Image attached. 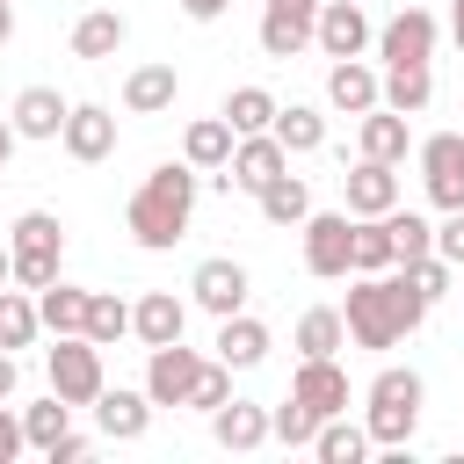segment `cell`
I'll return each mask as SVG.
<instances>
[{
  "label": "cell",
  "mask_w": 464,
  "mask_h": 464,
  "mask_svg": "<svg viewBox=\"0 0 464 464\" xmlns=\"http://www.w3.org/2000/svg\"><path fill=\"white\" fill-rule=\"evenodd\" d=\"M36 334H44V319H36V290H22V283L7 290V283H0V348L14 355V348H29Z\"/></svg>",
  "instance_id": "cell-31"
},
{
  "label": "cell",
  "mask_w": 464,
  "mask_h": 464,
  "mask_svg": "<svg viewBox=\"0 0 464 464\" xmlns=\"http://www.w3.org/2000/svg\"><path fill=\"white\" fill-rule=\"evenodd\" d=\"M377 442H370V428L362 420H348V413H326L319 420V435H312V457L319 464H362Z\"/></svg>",
  "instance_id": "cell-27"
},
{
  "label": "cell",
  "mask_w": 464,
  "mask_h": 464,
  "mask_svg": "<svg viewBox=\"0 0 464 464\" xmlns=\"http://www.w3.org/2000/svg\"><path fill=\"white\" fill-rule=\"evenodd\" d=\"M312 44H319L326 58H362V51H370V14H362V0H319Z\"/></svg>",
  "instance_id": "cell-15"
},
{
  "label": "cell",
  "mask_w": 464,
  "mask_h": 464,
  "mask_svg": "<svg viewBox=\"0 0 464 464\" xmlns=\"http://www.w3.org/2000/svg\"><path fill=\"white\" fill-rule=\"evenodd\" d=\"M450 36H457V51H464V0H450Z\"/></svg>",
  "instance_id": "cell-49"
},
{
  "label": "cell",
  "mask_w": 464,
  "mask_h": 464,
  "mask_svg": "<svg viewBox=\"0 0 464 464\" xmlns=\"http://www.w3.org/2000/svg\"><path fill=\"white\" fill-rule=\"evenodd\" d=\"M420 319H428V297L406 283V268H377V276H355L348 283L341 326H348L355 348H399Z\"/></svg>",
  "instance_id": "cell-2"
},
{
  "label": "cell",
  "mask_w": 464,
  "mask_h": 464,
  "mask_svg": "<svg viewBox=\"0 0 464 464\" xmlns=\"http://www.w3.org/2000/svg\"><path fill=\"white\" fill-rule=\"evenodd\" d=\"M254 203H261L268 225H304V218H312V188H304V174H290V167H283L276 181H261Z\"/></svg>",
  "instance_id": "cell-29"
},
{
  "label": "cell",
  "mask_w": 464,
  "mask_h": 464,
  "mask_svg": "<svg viewBox=\"0 0 464 464\" xmlns=\"http://www.w3.org/2000/svg\"><path fill=\"white\" fill-rule=\"evenodd\" d=\"M181 334H188V304H181L174 290H145V297L130 304V341L167 348V341H181Z\"/></svg>",
  "instance_id": "cell-19"
},
{
  "label": "cell",
  "mask_w": 464,
  "mask_h": 464,
  "mask_svg": "<svg viewBox=\"0 0 464 464\" xmlns=\"http://www.w3.org/2000/svg\"><path fill=\"white\" fill-rule=\"evenodd\" d=\"M80 334H87L94 348H116V341L130 334V304H123L116 290H87V319H80Z\"/></svg>",
  "instance_id": "cell-33"
},
{
  "label": "cell",
  "mask_w": 464,
  "mask_h": 464,
  "mask_svg": "<svg viewBox=\"0 0 464 464\" xmlns=\"http://www.w3.org/2000/svg\"><path fill=\"white\" fill-rule=\"evenodd\" d=\"M312 22H319V0H268L254 36L268 58H297V51H312Z\"/></svg>",
  "instance_id": "cell-13"
},
{
  "label": "cell",
  "mask_w": 464,
  "mask_h": 464,
  "mask_svg": "<svg viewBox=\"0 0 464 464\" xmlns=\"http://www.w3.org/2000/svg\"><path fill=\"white\" fill-rule=\"evenodd\" d=\"M218 116L232 123V138H246V130H268V123H276V94H268V87H232Z\"/></svg>",
  "instance_id": "cell-35"
},
{
  "label": "cell",
  "mask_w": 464,
  "mask_h": 464,
  "mask_svg": "<svg viewBox=\"0 0 464 464\" xmlns=\"http://www.w3.org/2000/svg\"><path fill=\"white\" fill-rule=\"evenodd\" d=\"M22 450H29V442H22V413H14L7 399H0V464H14Z\"/></svg>",
  "instance_id": "cell-43"
},
{
  "label": "cell",
  "mask_w": 464,
  "mask_h": 464,
  "mask_svg": "<svg viewBox=\"0 0 464 464\" xmlns=\"http://www.w3.org/2000/svg\"><path fill=\"white\" fill-rule=\"evenodd\" d=\"M297 232H304V268L319 283H341L355 268V218L348 210H312Z\"/></svg>",
  "instance_id": "cell-6"
},
{
  "label": "cell",
  "mask_w": 464,
  "mask_h": 464,
  "mask_svg": "<svg viewBox=\"0 0 464 464\" xmlns=\"http://www.w3.org/2000/svg\"><path fill=\"white\" fill-rule=\"evenodd\" d=\"M457 297H464V290H457Z\"/></svg>",
  "instance_id": "cell-52"
},
{
  "label": "cell",
  "mask_w": 464,
  "mask_h": 464,
  "mask_svg": "<svg viewBox=\"0 0 464 464\" xmlns=\"http://www.w3.org/2000/svg\"><path fill=\"white\" fill-rule=\"evenodd\" d=\"M123 36H130V22H123L116 7H87V14L72 22V58H87V65H94V58H116Z\"/></svg>",
  "instance_id": "cell-23"
},
{
  "label": "cell",
  "mask_w": 464,
  "mask_h": 464,
  "mask_svg": "<svg viewBox=\"0 0 464 464\" xmlns=\"http://www.w3.org/2000/svg\"><path fill=\"white\" fill-rule=\"evenodd\" d=\"M326 102H334L341 116L377 109V72H370L362 58H334V65H326Z\"/></svg>",
  "instance_id": "cell-24"
},
{
  "label": "cell",
  "mask_w": 464,
  "mask_h": 464,
  "mask_svg": "<svg viewBox=\"0 0 464 464\" xmlns=\"http://www.w3.org/2000/svg\"><path fill=\"white\" fill-rule=\"evenodd\" d=\"M94 428H102V442H138V435L152 428L145 384H138V392H123V384L109 392V384H102V392H94Z\"/></svg>",
  "instance_id": "cell-18"
},
{
  "label": "cell",
  "mask_w": 464,
  "mask_h": 464,
  "mask_svg": "<svg viewBox=\"0 0 464 464\" xmlns=\"http://www.w3.org/2000/svg\"><path fill=\"white\" fill-rule=\"evenodd\" d=\"M14 377H22V370H14V355L0 348V399H14Z\"/></svg>",
  "instance_id": "cell-46"
},
{
  "label": "cell",
  "mask_w": 464,
  "mask_h": 464,
  "mask_svg": "<svg viewBox=\"0 0 464 464\" xmlns=\"http://www.w3.org/2000/svg\"><path fill=\"white\" fill-rule=\"evenodd\" d=\"M7 254H14V283L22 290H44L58 283V261H65V225L51 210H22L7 225Z\"/></svg>",
  "instance_id": "cell-4"
},
{
  "label": "cell",
  "mask_w": 464,
  "mask_h": 464,
  "mask_svg": "<svg viewBox=\"0 0 464 464\" xmlns=\"http://www.w3.org/2000/svg\"><path fill=\"white\" fill-rule=\"evenodd\" d=\"M406 283H413V290H420L428 304H442V297L457 290V268H450L442 254H420V261H406Z\"/></svg>",
  "instance_id": "cell-40"
},
{
  "label": "cell",
  "mask_w": 464,
  "mask_h": 464,
  "mask_svg": "<svg viewBox=\"0 0 464 464\" xmlns=\"http://www.w3.org/2000/svg\"><path fill=\"white\" fill-rule=\"evenodd\" d=\"M283 167H290L283 138H276V130H246V138H232V160H225L210 181H218L225 196H232V188H246V196H254V188H261V181H276Z\"/></svg>",
  "instance_id": "cell-7"
},
{
  "label": "cell",
  "mask_w": 464,
  "mask_h": 464,
  "mask_svg": "<svg viewBox=\"0 0 464 464\" xmlns=\"http://www.w3.org/2000/svg\"><path fill=\"white\" fill-rule=\"evenodd\" d=\"M341 188H348V218H384L399 203V167L392 160H355L341 174Z\"/></svg>",
  "instance_id": "cell-17"
},
{
  "label": "cell",
  "mask_w": 464,
  "mask_h": 464,
  "mask_svg": "<svg viewBox=\"0 0 464 464\" xmlns=\"http://www.w3.org/2000/svg\"><path fill=\"white\" fill-rule=\"evenodd\" d=\"M174 94H181V72L174 65H138L123 80V116H167Z\"/></svg>",
  "instance_id": "cell-22"
},
{
  "label": "cell",
  "mask_w": 464,
  "mask_h": 464,
  "mask_svg": "<svg viewBox=\"0 0 464 464\" xmlns=\"http://www.w3.org/2000/svg\"><path fill=\"white\" fill-rule=\"evenodd\" d=\"M384 225H392L399 268H406V261H420V254H435V225H428L420 210H399V203H392V210H384Z\"/></svg>",
  "instance_id": "cell-38"
},
{
  "label": "cell",
  "mask_w": 464,
  "mask_h": 464,
  "mask_svg": "<svg viewBox=\"0 0 464 464\" xmlns=\"http://www.w3.org/2000/svg\"><path fill=\"white\" fill-rule=\"evenodd\" d=\"M65 109H72V102H65L58 87H22L14 109H7V123H14V138H29V145H58Z\"/></svg>",
  "instance_id": "cell-16"
},
{
  "label": "cell",
  "mask_w": 464,
  "mask_h": 464,
  "mask_svg": "<svg viewBox=\"0 0 464 464\" xmlns=\"http://www.w3.org/2000/svg\"><path fill=\"white\" fill-rule=\"evenodd\" d=\"M44 457H51V464H80V457H94V435H72V428H65V435H58Z\"/></svg>",
  "instance_id": "cell-44"
},
{
  "label": "cell",
  "mask_w": 464,
  "mask_h": 464,
  "mask_svg": "<svg viewBox=\"0 0 464 464\" xmlns=\"http://www.w3.org/2000/svg\"><path fill=\"white\" fill-rule=\"evenodd\" d=\"M377 102L399 109V116H420V109L435 102V72H428V65H384V72H377Z\"/></svg>",
  "instance_id": "cell-25"
},
{
  "label": "cell",
  "mask_w": 464,
  "mask_h": 464,
  "mask_svg": "<svg viewBox=\"0 0 464 464\" xmlns=\"http://www.w3.org/2000/svg\"><path fill=\"white\" fill-rule=\"evenodd\" d=\"M36 319H44L51 334H80V319H87V290L65 283V276L44 283V290H36Z\"/></svg>",
  "instance_id": "cell-32"
},
{
  "label": "cell",
  "mask_w": 464,
  "mask_h": 464,
  "mask_svg": "<svg viewBox=\"0 0 464 464\" xmlns=\"http://www.w3.org/2000/svg\"><path fill=\"white\" fill-rule=\"evenodd\" d=\"M7 36H14V0H0V51H7Z\"/></svg>",
  "instance_id": "cell-48"
},
{
  "label": "cell",
  "mask_w": 464,
  "mask_h": 464,
  "mask_svg": "<svg viewBox=\"0 0 464 464\" xmlns=\"http://www.w3.org/2000/svg\"><path fill=\"white\" fill-rule=\"evenodd\" d=\"M181 160H188L196 174H218V167L232 160V123H225V116H196V123L181 130Z\"/></svg>",
  "instance_id": "cell-28"
},
{
  "label": "cell",
  "mask_w": 464,
  "mask_h": 464,
  "mask_svg": "<svg viewBox=\"0 0 464 464\" xmlns=\"http://www.w3.org/2000/svg\"><path fill=\"white\" fill-rule=\"evenodd\" d=\"M355 145H362V160H392V167H399V160H406V145H413V130H406V116H399V109H384V102H377V109H362Z\"/></svg>",
  "instance_id": "cell-26"
},
{
  "label": "cell",
  "mask_w": 464,
  "mask_h": 464,
  "mask_svg": "<svg viewBox=\"0 0 464 464\" xmlns=\"http://www.w3.org/2000/svg\"><path fill=\"white\" fill-rule=\"evenodd\" d=\"M420 406H428L420 370H399V362L377 370L370 392H362V428H370V442H377V450H406L413 428H420Z\"/></svg>",
  "instance_id": "cell-3"
},
{
  "label": "cell",
  "mask_w": 464,
  "mask_h": 464,
  "mask_svg": "<svg viewBox=\"0 0 464 464\" xmlns=\"http://www.w3.org/2000/svg\"><path fill=\"white\" fill-rule=\"evenodd\" d=\"M312 435H319V413H312V406H297V399H283V406H268V442H290V450H312Z\"/></svg>",
  "instance_id": "cell-39"
},
{
  "label": "cell",
  "mask_w": 464,
  "mask_h": 464,
  "mask_svg": "<svg viewBox=\"0 0 464 464\" xmlns=\"http://www.w3.org/2000/svg\"><path fill=\"white\" fill-rule=\"evenodd\" d=\"M210 348H218L225 370H261L276 341H268V326H261L254 312H232V319H218V341H210Z\"/></svg>",
  "instance_id": "cell-20"
},
{
  "label": "cell",
  "mask_w": 464,
  "mask_h": 464,
  "mask_svg": "<svg viewBox=\"0 0 464 464\" xmlns=\"http://www.w3.org/2000/svg\"><path fill=\"white\" fill-rule=\"evenodd\" d=\"M174 7H181V14H188V22H218V14H225V7H232V0H174Z\"/></svg>",
  "instance_id": "cell-45"
},
{
  "label": "cell",
  "mask_w": 464,
  "mask_h": 464,
  "mask_svg": "<svg viewBox=\"0 0 464 464\" xmlns=\"http://www.w3.org/2000/svg\"><path fill=\"white\" fill-rule=\"evenodd\" d=\"M225 399H232V370L210 355V362L196 370V392H188V406H196V413H210V406H225Z\"/></svg>",
  "instance_id": "cell-41"
},
{
  "label": "cell",
  "mask_w": 464,
  "mask_h": 464,
  "mask_svg": "<svg viewBox=\"0 0 464 464\" xmlns=\"http://www.w3.org/2000/svg\"><path fill=\"white\" fill-rule=\"evenodd\" d=\"M420 188L435 210H464V138L457 130L420 138Z\"/></svg>",
  "instance_id": "cell-9"
},
{
  "label": "cell",
  "mask_w": 464,
  "mask_h": 464,
  "mask_svg": "<svg viewBox=\"0 0 464 464\" xmlns=\"http://www.w3.org/2000/svg\"><path fill=\"white\" fill-rule=\"evenodd\" d=\"M268 130L283 138V152H319L326 145V116L312 102H276V123Z\"/></svg>",
  "instance_id": "cell-30"
},
{
  "label": "cell",
  "mask_w": 464,
  "mask_h": 464,
  "mask_svg": "<svg viewBox=\"0 0 464 464\" xmlns=\"http://www.w3.org/2000/svg\"><path fill=\"white\" fill-rule=\"evenodd\" d=\"M0 283H14V254H7V239H0Z\"/></svg>",
  "instance_id": "cell-50"
},
{
  "label": "cell",
  "mask_w": 464,
  "mask_h": 464,
  "mask_svg": "<svg viewBox=\"0 0 464 464\" xmlns=\"http://www.w3.org/2000/svg\"><path fill=\"white\" fill-rule=\"evenodd\" d=\"M210 435H218V450H261L268 442V406H254V399H225V406H210Z\"/></svg>",
  "instance_id": "cell-21"
},
{
  "label": "cell",
  "mask_w": 464,
  "mask_h": 464,
  "mask_svg": "<svg viewBox=\"0 0 464 464\" xmlns=\"http://www.w3.org/2000/svg\"><path fill=\"white\" fill-rule=\"evenodd\" d=\"M246 290H254V276H246V261H232V254H210V261H196V276H188V297H196L210 319L246 312Z\"/></svg>",
  "instance_id": "cell-8"
},
{
  "label": "cell",
  "mask_w": 464,
  "mask_h": 464,
  "mask_svg": "<svg viewBox=\"0 0 464 464\" xmlns=\"http://www.w3.org/2000/svg\"><path fill=\"white\" fill-rule=\"evenodd\" d=\"M65 428H72V406H65L58 392H44L36 406H22V442H29V450H51Z\"/></svg>",
  "instance_id": "cell-37"
},
{
  "label": "cell",
  "mask_w": 464,
  "mask_h": 464,
  "mask_svg": "<svg viewBox=\"0 0 464 464\" xmlns=\"http://www.w3.org/2000/svg\"><path fill=\"white\" fill-rule=\"evenodd\" d=\"M196 167L188 160H160L138 188H130V203H123V232L145 246V254H167V246H181L188 239V218H196Z\"/></svg>",
  "instance_id": "cell-1"
},
{
  "label": "cell",
  "mask_w": 464,
  "mask_h": 464,
  "mask_svg": "<svg viewBox=\"0 0 464 464\" xmlns=\"http://www.w3.org/2000/svg\"><path fill=\"white\" fill-rule=\"evenodd\" d=\"M290 399H297V406H312L319 420H326V413H348V370H341L334 355H297Z\"/></svg>",
  "instance_id": "cell-14"
},
{
  "label": "cell",
  "mask_w": 464,
  "mask_h": 464,
  "mask_svg": "<svg viewBox=\"0 0 464 464\" xmlns=\"http://www.w3.org/2000/svg\"><path fill=\"white\" fill-rule=\"evenodd\" d=\"M14 145H22V138H14V123L0 116V160H14Z\"/></svg>",
  "instance_id": "cell-47"
},
{
  "label": "cell",
  "mask_w": 464,
  "mask_h": 464,
  "mask_svg": "<svg viewBox=\"0 0 464 464\" xmlns=\"http://www.w3.org/2000/svg\"><path fill=\"white\" fill-rule=\"evenodd\" d=\"M290 341H297V355H341V348H348V326H341V312H334V304H312V312L297 319V334H290Z\"/></svg>",
  "instance_id": "cell-34"
},
{
  "label": "cell",
  "mask_w": 464,
  "mask_h": 464,
  "mask_svg": "<svg viewBox=\"0 0 464 464\" xmlns=\"http://www.w3.org/2000/svg\"><path fill=\"white\" fill-rule=\"evenodd\" d=\"M44 377H51V392H58L65 406H94V392L109 384L102 348H94L87 334H51V348H44Z\"/></svg>",
  "instance_id": "cell-5"
},
{
  "label": "cell",
  "mask_w": 464,
  "mask_h": 464,
  "mask_svg": "<svg viewBox=\"0 0 464 464\" xmlns=\"http://www.w3.org/2000/svg\"><path fill=\"white\" fill-rule=\"evenodd\" d=\"M435 254L464 276V210H442V225H435Z\"/></svg>",
  "instance_id": "cell-42"
},
{
  "label": "cell",
  "mask_w": 464,
  "mask_h": 464,
  "mask_svg": "<svg viewBox=\"0 0 464 464\" xmlns=\"http://www.w3.org/2000/svg\"><path fill=\"white\" fill-rule=\"evenodd\" d=\"M0 181H7V160H0Z\"/></svg>",
  "instance_id": "cell-51"
},
{
  "label": "cell",
  "mask_w": 464,
  "mask_h": 464,
  "mask_svg": "<svg viewBox=\"0 0 464 464\" xmlns=\"http://www.w3.org/2000/svg\"><path fill=\"white\" fill-rule=\"evenodd\" d=\"M58 145H65V160H80V167H102V160L116 152V109H102V102H72V109H65V130H58Z\"/></svg>",
  "instance_id": "cell-11"
},
{
  "label": "cell",
  "mask_w": 464,
  "mask_h": 464,
  "mask_svg": "<svg viewBox=\"0 0 464 464\" xmlns=\"http://www.w3.org/2000/svg\"><path fill=\"white\" fill-rule=\"evenodd\" d=\"M196 370H203V355H196V348H181V341L145 348V399H152V406H188Z\"/></svg>",
  "instance_id": "cell-12"
},
{
  "label": "cell",
  "mask_w": 464,
  "mask_h": 464,
  "mask_svg": "<svg viewBox=\"0 0 464 464\" xmlns=\"http://www.w3.org/2000/svg\"><path fill=\"white\" fill-rule=\"evenodd\" d=\"M377 268H399L392 225H384V218H355V268H348V276H377Z\"/></svg>",
  "instance_id": "cell-36"
},
{
  "label": "cell",
  "mask_w": 464,
  "mask_h": 464,
  "mask_svg": "<svg viewBox=\"0 0 464 464\" xmlns=\"http://www.w3.org/2000/svg\"><path fill=\"white\" fill-rule=\"evenodd\" d=\"M435 36H442V22H435L428 7H399V14L377 29V58H384V65H428V58H435Z\"/></svg>",
  "instance_id": "cell-10"
}]
</instances>
